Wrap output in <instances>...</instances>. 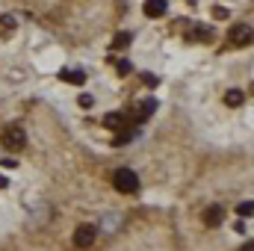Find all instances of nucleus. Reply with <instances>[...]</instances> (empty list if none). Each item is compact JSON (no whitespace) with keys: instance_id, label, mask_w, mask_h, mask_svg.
I'll list each match as a JSON object with an SVG mask.
<instances>
[{"instance_id":"9","label":"nucleus","mask_w":254,"mask_h":251,"mask_svg":"<svg viewBox=\"0 0 254 251\" xmlns=\"http://www.w3.org/2000/svg\"><path fill=\"white\" fill-rule=\"evenodd\" d=\"M60 77L68 80V83H74V86H77V83H86V74H83V71H60Z\"/></svg>"},{"instance_id":"14","label":"nucleus","mask_w":254,"mask_h":251,"mask_svg":"<svg viewBox=\"0 0 254 251\" xmlns=\"http://www.w3.org/2000/svg\"><path fill=\"white\" fill-rule=\"evenodd\" d=\"M92 104H95V101H92V95H80V107H86V110H89Z\"/></svg>"},{"instance_id":"11","label":"nucleus","mask_w":254,"mask_h":251,"mask_svg":"<svg viewBox=\"0 0 254 251\" xmlns=\"http://www.w3.org/2000/svg\"><path fill=\"white\" fill-rule=\"evenodd\" d=\"M237 213L243 216V219H249L254 213V207H252V201H243V204H237Z\"/></svg>"},{"instance_id":"15","label":"nucleus","mask_w":254,"mask_h":251,"mask_svg":"<svg viewBox=\"0 0 254 251\" xmlns=\"http://www.w3.org/2000/svg\"><path fill=\"white\" fill-rule=\"evenodd\" d=\"M142 83H148V86H157V77H154V74H142Z\"/></svg>"},{"instance_id":"7","label":"nucleus","mask_w":254,"mask_h":251,"mask_svg":"<svg viewBox=\"0 0 254 251\" xmlns=\"http://www.w3.org/2000/svg\"><path fill=\"white\" fill-rule=\"evenodd\" d=\"M125 125H127L125 113H110V116H104V127H110V130H125Z\"/></svg>"},{"instance_id":"6","label":"nucleus","mask_w":254,"mask_h":251,"mask_svg":"<svg viewBox=\"0 0 254 251\" xmlns=\"http://www.w3.org/2000/svg\"><path fill=\"white\" fill-rule=\"evenodd\" d=\"M166 9H169L166 0H145V15H148V18H163Z\"/></svg>"},{"instance_id":"3","label":"nucleus","mask_w":254,"mask_h":251,"mask_svg":"<svg viewBox=\"0 0 254 251\" xmlns=\"http://www.w3.org/2000/svg\"><path fill=\"white\" fill-rule=\"evenodd\" d=\"M228 39H231L234 48H240V45H252V27H249V24H237V27H231Z\"/></svg>"},{"instance_id":"1","label":"nucleus","mask_w":254,"mask_h":251,"mask_svg":"<svg viewBox=\"0 0 254 251\" xmlns=\"http://www.w3.org/2000/svg\"><path fill=\"white\" fill-rule=\"evenodd\" d=\"M113 187L119 189L122 195H133V192H139V178H136V172H130V169H119V172L113 175Z\"/></svg>"},{"instance_id":"17","label":"nucleus","mask_w":254,"mask_h":251,"mask_svg":"<svg viewBox=\"0 0 254 251\" xmlns=\"http://www.w3.org/2000/svg\"><path fill=\"white\" fill-rule=\"evenodd\" d=\"M6 184H9V181H3V178H0V189H3V187H6Z\"/></svg>"},{"instance_id":"5","label":"nucleus","mask_w":254,"mask_h":251,"mask_svg":"<svg viewBox=\"0 0 254 251\" xmlns=\"http://www.w3.org/2000/svg\"><path fill=\"white\" fill-rule=\"evenodd\" d=\"M201 219H204V225H207V228H219V225H222V219H225V210H222L219 204H213V207H207V210H204V216H201Z\"/></svg>"},{"instance_id":"2","label":"nucleus","mask_w":254,"mask_h":251,"mask_svg":"<svg viewBox=\"0 0 254 251\" xmlns=\"http://www.w3.org/2000/svg\"><path fill=\"white\" fill-rule=\"evenodd\" d=\"M0 142H3V148L6 151H21L24 145H27V136H24V130L21 127H6L3 130V136H0Z\"/></svg>"},{"instance_id":"12","label":"nucleus","mask_w":254,"mask_h":251,"mask_svg":"<svg viewBox=\"0 0 254 251\" xmlns=\"http://www.w3.org/2000/svg\"><path fill=\"white\" fill-rule=\"evenodd\" d=\"M12 30H15V18H9V15L0 18V33H12Z\"/></svg>"},{"instance_id":"4","label":"nucleus","mask_w":254,"mask_h":251,"mask_svg":"<svg viewBox=\"0 0 254 251\" xmlns=\"http://www.w3.org/2000/svg\"><path fill=\"white\" fill-rule=\"evenodd\" d=\"M95 237H98V231H95L92 225H80V228L74 231V246H77V249H89V246L95 243Z\"/></svg>"},{"instance_id":"16","label":"nucleus","mask_w":254,"mask_h":251,"mask_svg":"<svg viewBox=\"0 0 254 251\" xmlns=\"http://www.w3.org/2000/svg\"><path fill=\"white\" fill-rule=\"evenodd\" d=\"M240 251H254V246L252 243H246V249H240Z\"/></svg>"},{"instance_id":"8","label":"nucleus","mask_w":254,"mask_h":251,"mask_svg":"<svg viewBox=\"0 0 254 251\" xmlns=\"http://www.w3.org/2000/svg\"><path fill=\"white\" fill-rule=\"evenodd\" d=\"M225 104H228V107H243V104H246V95H243L240 89H228V92H225Z\"/></svg>"},{"instance_id":"13","label":"nucleus","mask_w":254,"mask_h":251,"mask_svg":"<svg viewBox=\"0 0 254 251\" xmlns=\"http://www.w3.org/2000/svg\"><path fill=\"white\" fill-rule=\"evenodd\" d=\"M116 71H119V74H130V71H133V65L127 63V60H119V63H116Z\"/></svg>"},{"instance_id":"10","label":"nucleus","mask_w":254,"mask_h":251,"mask_svg":"<svg viewBox=\"0 0 254 251\" xmlns=\"http://www.w3.org/2000/svg\"><path fill=\"white\" fill-rule=\"evenodd\" d=\"M127 45H130V33H119V36L113 39V51H122Z\"/></svg>"}]
</instances>
